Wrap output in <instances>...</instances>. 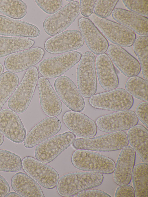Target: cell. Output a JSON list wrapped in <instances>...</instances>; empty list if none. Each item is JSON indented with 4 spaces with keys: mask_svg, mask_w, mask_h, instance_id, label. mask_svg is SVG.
<instances>
[{
    "mask_svg": "<svg viewBox=\"0 0 148 197\" xmlns=\"http://www.w3.org/2000/svg\"><path fill=\"white\" fill-rule=\"evenodd\" d=\"M5 197H22V196L18 193L14 192L9 193Z\"/></svg>",
    "mask_w": 148,
    "mask_h": 197,
    "instance_id": "7bdbcfd3",
    "label": "cell"
},
{
    "mask_svg": "<svg viewBox=\"0 0 148 197\" xmlns=\"http://www.w3.org/2000/svg\"><path fill=\"white\" fill-rule=\"evenodd\" d=\"M148 107L147 101L141 102L137 106L135 112L138 120L147 128H148Z\"/></svg>",
    "mask_w": 148,
    "mask_h": 197,
    "instance_id": "74e56055",
    "label": "cell"
},
{
    "mask_svg": "<svg viewBox=\"0 0 148 197\" xmlns=\"http://www.w3.org/2000/svg\"><path fill=\"white\" fill-rule=\"evenodd\" d=\"M26 3L21 0H0V12L15 19L23 18L27 12Z\"/></svg>",
    "mask_w": 148,
    "mask_h": 197,
    "instance_id": "1f68e13d",
    "label": "cell"
},
{
    "mask_svg": "<svg viewBox=\"0 0 148 197\" xmlns=\"http://www.w3.org/2000/svg\"><path fill=\"white\" fill-rule=\"evenodd\" d=\"M129 143L127 134L121 131L88 139H76L72 144L75 149L95 151L110 152L121 149Z\"/></svg>",
    "mask_w": 148,
    "mask_h": 197,
    "instance_id": "7a4b0ae2",
    "label": "cell"
},
{
    "mask_svg": "<svg viewBox=\"0 0 148 197\" xmlns=\"http://www.w3.org/2000/svg\"><path fill=\"white\" fill-rule=\"evenodd\" d=\"M122 1L124 5L132 12L144 16H148V0Z\"/></svg>",
    "mask_w": 148,
    "mask_h": 197,
    "instance_id": "d590c367",
    "label": "cell"
},
{
    "mask_svg": "<svg viewBox=\"0 0 148 197\" xmlns=\"http://www.w3.org/2000/svg\"><path fill=\"white\" fill-rule=\"evenodd\" d=\"M125 88L132 96L148 101V82L144 79L137 76L130 77L125 83Z\"/></svg>",
    "mask_w": 148,
    "mask_h": 197,
    "instance_id": "d6a6232c",
    "label": "cell"
},
{
    "mask_svg": "<svg viewBox=\"0 0 148 197\" xmlns=\"http://www.w3.org/2000/svg\"><path fill=\"white\" fill-rule=\"evenodd\" d=\"M148 164L144 162L134 167L131 179L135 197H148Z\"/></svg>",
    "mask_w": 148,
    "mask_h": 197,
    "instance_id": "f1b7e54d",
    "label": "cell"
},
{
    "mask_svg": "<svg viewBox=\"0 0 148 197\" xmlns=\"http://www.w3.org/2000/svg\"><path fill=\"white\" fill-rule=\"evenodd\" d=\"M119 0H98L95 3L94 11L98 17L105 18L112 13Z\"/></svg>",
    "mask_w": 148,
    "mask_h": 197,
    "instance_id": "e575fe53",
    "label": "cell"
},
{
    "mask_svg": "<svg viewBox=\"0 0 148 197\" xmlns=\"http://www.w3.org/2000/svg\"><path fill=\"white\" fill-rule=\"evenodd\" d=\"M39 75L36 66L27 70L19 85L8 100V105L10 109L18 114L26 111L33 97Z\"/></svg>",
    "mask_w": 148,
    "mask_h": 197,
    "instance_id": "3957f363",
    "label": "cell"
},
{
    "mask_svg": "<svg viewBox=\"0 0 148 197\" xmlns=\"http://www.w3.org/2000/svg\"><path fill=\"white\" fill-rule=\"evenodd\" d=\"M4 70V67L3 65L0 62V77L2 75Z\"/></svg>",
    "mask_w": 148,
    "mask_h": 197,
    "instance_id": "f6af8a7d",
    "label": "cell"
},
{
    "mask_svg": "<svg viewBox=\"0 0 148 197\" xmlns=\"http://www.w3.org/2000/svg\"><path fill=\"white\" fill-rule=\"evenodd\" d=\"M148 36H140L135 40L133 49L139 61L143 76L148 81Z\"/></svg>",
    "mask_w": 148,
    "mask_h": 197,
    "instance_id": "4dcf8cb0",
    "label": "cell"
},
{
    "mask_svg": "<svg viewBox=\"0 0 148 197\" xmlns=\"http://www.w3.org/2000/svg\"><path fill=\"white\" fill-rule=\"evenodd\" d=\"M34 43L27 38L0 36V58L30 49Z\"/></svg>",
    "mask_w": 148,
    "mask_h": 197,
    "instance_id": "83f0119b",
    "label": "cell"
},
{
    "mask_svg": "<svg viewBox=\"0 0 148 197\" xmlns=\"http://www.w3.org/2000/svg\"><path fill=\"white\" fill-rule=\"evenodd\" d=\"M66 1H70L71 2H72V1H73V0H66Z\"/></svg>",
    "mask_w": 148,
    "mask_h": 197,
    "instance_id": "bcb514c9",
    "label": "cell"
},
{
    "mask_svg": "<svg viewBox=\"0 0 148 197\" xmlns=\"http://www.w3.org/2000/svg\"><path fill=\"white\" fill-rule=\"evenodd\" d=\"M95 64L98 79L101 87L106 91L116 88L119 84L118 76L107 54L104 53L98 55Z\"/></svg>",
    "mask_w": 148,
    "mask_h": 197,
    "instance_id": "603a6c76",
    "label": "cell"
},
{
    "mask_svg": "<svg viewBox=\"0 0 148 197\" xmlns=\"http://www.w3.org/2000/svg\"><path fill=\"white\" fill-rule=\"evenodd\" d=\"M56 92L63 103L71 111L81 112L84 109V99L74 82L65 75L58 77L54 83Z\"/></svg>",
    "mask_w": 148,
    "mask_h": 197,
    "instance_id": "5bb4252c",
    "label": "cell"
},
{
    "mask_svg": "<svg viewBox=\"0 0 148 197\" xmlns=\"http://www.w3.org/2000/svg\"><path fill=\"white\" fill-rule=\"evenodd\" d=\"M80 12L78 1H74L67 3L45 19L43 23L45 32L52 36L62 32L74 22Z\"/></svg>",
    "mask_w": 148,
    "mask_h": 197,
    "instance_id": "9c48e42d",
    "label": "cell"
},
{
    "mask_svg": "<svg viewBox=\"0 0 148 197\" xmlns=\"http://www.w3.org/2000/svg\"><path fill=\"white\" fill-rule=\"evenodd\" d=\"M40 33L39 29L33 24L0 15V35L35 38Z\"/></svg>",
    "mask_w": 148,
    "mask_h": 197,
    "instance_id": "cb8c5ba5",
    "label": "cell"
},
{
    "mask_svg": "<svg viewBox=\"0 0 148 197\" xmlns=\"http://www.w3.org/2000/svg\"><path fill=\"white\" fill-rule=\"evenodd\" d=\"M22 166L24 171L44 188L52 189L56 187L60 176L53 167L30 156L23 159Z\"/></svg>",
    "mask_w": 148,
    "mask_h": 197,
    "instance_id": "30bf717a",
    "label": "cell"
},
{
    "mask_svg": "<svg viewBox=\"0 0 148 197\" xmlns=\"http://www.w3.org/2000/svg\"><path fill=\"white\" fill-rule=\"evenodd\" d=\"M73 166L84 171L111 174L114 170L115 162L111 158L92 151L77 149L71 158Z\"/></svg>",
    "mask_w": 148,
    "mask_h": 197,
    "instance_id": "277c9868",
    "label": "cell"
},
{
    "mask_svg": "<svg viewBox=\"0 0 148 197\" xmlns=\"http://www.w3.org/2000/svg\"><path fill=\"white\" fill-rule=\"evenodd\" d=\"M78 26L84 41L91 52L99 55L107 51L109 46L108 40L89 19L80 18L78 19Z\"/></svg>",
    "mask_w": 148,
    "mask_h": 197,
    "instance_id": "ffe728a7",
    "label": "cell"
},
{
    "mask_svg": "<svg viewBox=\"0 0 148 197\" xmlns=\"http://www.w3.org/2000/svg\"><path fill=\"white\" fill-rule=\"evenodd\" d=\"M61 127V123L58 118L47 117L36 124L26 135L24 145L26 148H32L56 135Z\"/></svg>",
    "mask_w": 148,
    "mask_h": 197,
    "instance_id": "2e32d148",
    "label": "cell"
},
{
    "mask_svg": "<svg viewBox=\"0 0 148 197\" xmlns=\"http://www.w3.org/2000/svg\"><path fill=\"white\" fill-rule=\"evenodd\" d=\"M115 197H134L135 192L133 188L128 184L120 185L116 188L114 195Z\"/></svg>",
    "mask_w": 148,
    "mask_h": 197,
    "instance_id": "ab89813d",
    "label": "cell"
},
{
    "mask_svg": "<svg viewBox=\"0 0 148 197\" xmlns=\"http://www.w3.org/2000/svg\"><path fill=\"white\" fill-rule=\"evenodd\" d=\"M45 53L43 49L36 47L12 54L5 58V68L8 71L13 73L22 72L39 62Z\"/></svg>",
    "mask_w": 148,
    "mask_h": 197,
    "instance_id": "9a60e30c",
    "label": "cell"
},
{
    "mask_svg": "<svg viewBox=\"0 0 148 197\" xmlns=\"http://www.w3.org/2000/svg\"><path fill=\"white\" fill-rule=\"evenodd\" d=\"M10 188L6 179L0 175V197H4L10 192Z\"/></svg>",
    "mask_w": 148,
    "mask_h": 197,
    "instance_id": "b9f144b4",
    "label": "cell"
},
{
    "mask_svg": "<svg viewBox=\"0 0 148 197\" xmlns=\"http://www.w3.org/2000/svg\"><path fill=\"white\" fill-rule=\"evenodd\" d=\"M108 55L113 63L125 76H137L141 70L139 62L123 47L111 44L109 45Z\"/></svg>",
    "mask_w": 148,
    "mask_h": 197,
    "instance_id": "d6986e66",
    "label": "cell"
},
{
    "mask_svg": "<svg viewBox=\"0 0 148 197\" xmlns=\"http://www.w3.org/2000/svg\"><path fill=\"white\" fill-rule=\"evenodd\" d=\"M128 143L144 163H148V132L146 127L136 125L129 129L127 134Z\"/></svg>",
    "mask_w": 148,
    "mask_h": 197,
    "instance_id": "4316f807",
    "label": "cell"
},
{
    "mask_svg": "<svg viewBox=\"0 0 148 197\" xmlns=\"http://www.w3.org/2000/svg\"><path fill=\"white\" fill-rule=\"evenodd\" d=\"M113 18L119 24L141 36H148V19L132 12L116 8L112 13Z\"/></svg>",
    "mask_w": 148,
    "mask_h": 197,
    "instance_id": "d4e9b609",
    "label": "cell"
},
{
    "mask_svg": "<svg viewBox=\"0 0 148 197\" xmlns=\"http://www.w3.org/2000/svg\"><path fill=\"white\" fill-rule=\"evenodd\" d=\"M96 0H80V12L85 17H90L92 14Z\"/></svg>",
    "mask_w": 148,
    "mask_h": 197,
    "instance_id": "f35d334b",
    "label": "cell"
},
{
    "mask_svg": "<svg viewBox=\"0 0 148 197\" xmlns=\"http://www.w3.org/2000/svg\"><path fill=\"white\" fill-rule=\"evenodd\" d=\"M84 41L80 31L67 30L47 39L44 44L45 51L52 54L74 51L83 45Z\"/></svg>",
    "mask_w": 148,
    "mask_h": 197,
    "instance_id": "7c38bea8",
    "label": "cell"
},
{
    "mask_svg": "<svg viewBox=\"0 0 148 197\" xmlns=\"http://www.w3.org/2000/svg\"><path fill=\"white\" fill-rule=\"evenodd\" d=\"M62 120L71 132L81 138H91L97 134V127L95 122L81 112L67 111L63 114Z\"/></svg>",
    "mask_w": 148,
    "mask_h": 197,
    "instance_id": "e0dca14e",
    "label": "cell"
},
{
    "mask_svg": "<svg viewBox=\"0 0 148 197\" xmlns=\"http://www.w3.org/2000/svg\"><path fill=\"white\" fill-rule=\"evenodd\" d=\"M138 122L135 112L127 110L101 116L96 119L95 123L99 130L109 133L128 130Z\"/></svg>",
    "mask_w": 148,
    "mask_h": 197,
    "instance_id": "4fadbf2b",
    "label": "cell"
},
{
    "mask_svg": "<svg viewBox=\"0 0 148 197\" xmlns=\"http://www.w3.org/2000/svg\"><path fill=\"white\" fill-rule=\"evenodd\" d=\"M76 138V135L71 131L50 137L36 146L34 151L36 158L45 163L51 162L70 146Z\"/></svg>",
    "mask_w": 148,
    "mask_h": 197,
    "instance_id": "ba28073f",
    "label": "cell"
},
{
    "mask_svg": "<svg viewBox=\"0 0 148 197\" xmlns=\"http://www.w3.org/2000/svg\"><path fill=\"white\" fill-rule=\"evenodd\" d=\"M22 168V160L18 155L8 150L0 149V171L17 172Z\"/></svg>",
    "mask_w": 148,
    "mask_h": 197,
    "instance_id": "836d02e7",
    "label": "cell"
},
{
    "mask_svg": "<svg viewBox=\"0 0 148 197\" xmlns=\"http://www.w3.org/2000/svg\"><path fill=\"white\" fill-rule=\"evenodd\" d=\"M136 152L130 146L124 147L120 153L115 164L113 176L114 183L118 185L130 182L136 159Z\"/></svg>",
    "mask_w": 148,
    "mask_h": 197,
    "instance_id": "7402d4cb",
    "label": "cell"
},
{
    "mask_svg": "<svg viewBox=\"0 0 148 197\" xmlns=\"http://www.w3.org/2000/svg\"><path fill=\"white\" fill-rule=\"evenodd\" d=\"M89 19L109 41L123 47L132 45L136 39L135 33L131 29L117 23L98 17L92 14Z\"/></svg>",
    "mask_w": 148,
    "mask_h": 197,
    "instance_id": "52a82bcc",
    "label": "cell"
},
{
    "mask_svg": "<svg viewBox=\"0 0 148 197\" xmlns=\"http://www.w3.org/2000/svg\"><path fill=\"white\" fill-rule=\"evenodd\" d=\"M40 105L43 112L48 116L59 115L62 110L60 98L49 80L41 76L37 82Z\"/></svg>",
    "mask_w": 148,
    "mask_h": 197,
    "instance_id": "44dd1931",
    "label": "cell"
},
{
    "mask_svg": "<svg viewBox=\"0 0 148 197\" xmlns=\"http://www.w3.org/2000/svg\"><path fill=\"white\" fill-rule=\"evenodd\" d=\"M82 55L74 51L46 59L39 64L38 71L42 76L47 79L58 77L76 65Z\"/></svg>",
    "mask_w": 148,
    "mask_h": 197,
    "instance_id": "8fae6325",
    "label": "cell"
},
{
    "mask_svg": "<svg viewBox=\"0 0 148 197\" xmlns=\"http://www.w3.org/2000/svg\"><path fill=\"white\" fill-rule=\"evenodd\" d=\"M19 82L18 76L9 71L5 72L0 77V110L16 90Z\"/></svg>",
    "mask_w": 148,
    "mask_h": 197,
    "instance_id": "f546056e",
    "label": "cell"
},
{
    "mask_svg": "<svg viewBox=\"0 0 148 197\" xmlns=\"http://www.w3.org/2000/svg\"><path fill=\"white\" fill-rule=\"evenodd\" d=\"M103 179L102 174L97 172L70 173L59 178L56 190L62 196H73L84 190L99 186Z\"/></svg>",
    "mask_w": 148,
    "mask_h": 197,
    "instance_id": "6da1fadb",
    "label": "cell"
},
{
    "mask_svg": "<svg viewBox=\"0 0 148 197\" xmlns=\"http://www.w3.org/2000/svg\"><path fill=\"white\" fill-rule=\"evenodd\" d=\"M4 141V137L0 132V146L3 144Z\"/></svg>",
    "mask_w": 148,
    "mask_h": 197,
    "instance_id": "ee69618b",
    "label": "cell"
},
{
    "mask_svg": "<svg viewBox=\"0 0 148 197\" xmlns=\"http://www.w3.org/2000/svg\"><path fill=\"white\" fill-rule=\"evenodd\" d=\"M95 57L90 51L82 55L77 68L76 77L78 89L85 98L95 94L97 87L95 64Z\"/></svg>",
    "mask_w": 148,
    "mask_h": 197,
    "instance_id": "8992f818",
    "label": "cell"
},
{
    "mask_svg": "<svg viewBox=\"0 0 148 197\" xmlns=\"http://www.w3.org/2000/svg\"><path fill=\"white\" fill-rule=\"evenodd\" d=\"M0 132L8 139L17 144L24 141L26 134L18 115L7 108L0 110Z\"/></svg>",
    "mask_w": 148,
    "mask_h": 197,
    "instance_id": "ac0fdd59",
    "label": "cell"
},
{
    "mask_svg": "<svg viewBox=\"0 0 148 197\" xmlns=\"http://www.w3.org/2000/svg\"><path fill=\"white\" fill-rule=\"evenodd\" d=\"M88 102L95 109L116 112L129 110L134 100L125 89L118 88L95 94L89 98Z\"/></svg>",
    "mask_w": 148,
    "mask_h": 197,
    "instance_id": "5b68a950",
    "label": "cell"
},
{
    "mask_svg": "<svg viewBox=\"0 0 148 197\" xmlns=\"http://www.w3.org/2000/svg\"><path fill=\"white\" fill-rule=\"evenodd\" d=\"M78 197H111L107 193L100 190L88 189L77 194Z\"/></svg>",
    "mask_w": 148,
    "mask_h": 197,
    "instance_id": "60d3db41",
    "label": "cell"
},
{
    "mask_svg": "<svg viewBox=\"0 0 148 197\" xmlns=\"http://www.w3.org/2000/svg\"><path fill=\"white\" fill-rule=\"evenodd\" d=\"M38 6L45 12L53 14L60 9L62 5V0H36Z\"/></svg>",
    "mask_w": 148,
    "mask_h": 197,
    "instance_id": "8d00e7d4",
    "label": "cell"
},
{
    "mask_svg": "<svg viewBox=\"0 0 148 197\" xmlns=\"http://www.w3.org/2000/svg\"><path fill=\"white\" fill-rule=\"evenodd\" d=\"M12 189L22 196L45 197L38 183L26 173L19 172L14 174L11 181Z\"/></svg>",
    "mask_w": 148,
    "mask_h": 197,
    "instance_id": "484cf974",
    "label": "cell"
}]
</instances>
